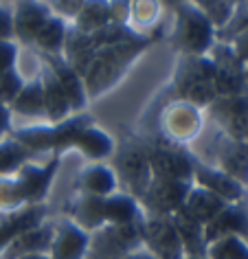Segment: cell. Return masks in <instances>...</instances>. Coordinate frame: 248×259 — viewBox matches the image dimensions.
Returning <instances> with one entry per match:
<instances>
[{
  "label": "cell",
  "instance_id": "6da1fadb",
  "mask_svg": "<svg viewBox=\"0 0 248 259\" xmlns=\"http://www.w3.org/2000/svg\"><path fill=\"white\" fill-rule=\"evenodd\" d=\"M147 47H149L147 35L130 33L112 44H106V47L97 49L86 60L75 64L77 73L81 75L84 86H86L88 99H97V97H101L106 90L112 88L114 83L126 75V70L132 66V62Z\"/></svg>",
  "mask_w": 248,
  "mask_h": 259
},
{
  "label": "cell",
  "instance_id": "7a4b0ae2",
  "mask_svg": "<svg viewBox=\"0 0 248 259\" xmlns=\"http://www.w3.org/2000/svg\"><path fill=\"white\" fill-rule=\"evenodd\" d=\"M93 123L95 121L90 114L77 112L60 123H42V125L14 130L11 137L16 141H20L24 147H29L33 154H42V152L62 154L66 150H73L75 139L79 137V132L84 127L93 125Z\"/></svg>",
  "mask_w": 248,
  "mask_h": 259
},
{
  "label": "cell",
  "instance_id": "3957f363",
  "mask_svg": "<svg viewBox=\"0 0 248 259\" xmlns=\"http://www.w3.org/2000/svg\"><path fill=\"white\" fill-rule=\"evenodd\" d=\"M176 20L169 31V42L180 55H206L218 42V29L211 20L195 9L191 3L182 0L174 7Z\"/></svg>",
  "mask_w": 248,
  "mask_h": 259
},
{
  "label": "cell",
  "instance_id": "277c9868",
  "mask_svg": "<svg viewBox=\"0 0 248 259\" xmlns=\"http://www.w3.org/2000/svg\"><path fill=\"white\" fill-rule=\"evenodd\" d=\"M215 66L209 55H182L174 75L176 99L189 101L198 108H206L215 97L213 88Z\"/></svg>",
  "mask_w": 248,
  "mask_h": 259
},
{
  "label": "cell",
  "instance_id": "5b68a950",
  "mask_svg": "<svg viewBox=\"0 0 248 259\" xmlns=\"http://www.w3.org/2000/svg\"><path fill=\"white\" fill-rule=\"evenodd\" d=\"M139 248H143L139 222L103 224L90 233L84 259H123Z\"/></svg>",
  "mask_w": 248,
  "mask_h": 259
},
{
  "label": "cell",
  "instance_id": "8992f818",
  "mask_svg": "<svg viewBox=\"0 0 248 259\" xmlns=\"http://www.w3.org/2000/svg\"><path fill=\"white\" fill-rule=\"evenodd\" d=\"M112 156H114L112 169L116 174V178H119V183L128 185L130 196L141 200L149 183H152L147 143H143V141H128L123 147L114 150Z\"/></svg>",
  "mask_w": 248,
  "mask_h": 259
},
{
  "label": "cell",
  "instance_id": "52a82bcc",
  "mask_svg": "<svg viewBox=\"0 0 248 259\" xmlns=\"http://www.w3.org/2000/svg\"><path fill=\"white\" fill-rule=\"evenodd\" d=\"M209 60L215 66V77H213V88L218 97H231V95H241L248 93L246 83V64L239 60L235 49L228 42H215L211 51H209Z\"/></svg>",
  "mask_w": 248,
  "mask_h": 259
},
{
  "label": "cell",
  "instance_id": "ba28073f",
  "mask_svg": "<svg viewBox=\"0 0 248 259\" xmlns=\"http://www.w3.org/2000/svg\"><path fill=\"white\" fill-rule=\"evenodd\" d=\"M152 178H174L193 183V154L182 145L169 143L165 139H154L147 143Z\"/></svg>",
  "mask_w": 248,
  "mask_h": 259
},
{
  "label": "cell",
  "instance_id": "9c48e42d",
  "mask_svg": "<svg viewBox=\"0 0 248 259\" xmlns=\"http://www.w3.org/2000/svg\"><path fill=\"white\" fill-rule=\"evenodd\" d=\"M139 229H141L143 246L156 259L185 257V248H182L178 229H176L172 215H147V213H143Z\"/></svg>",
  "mask_w": 248,
  "mask_h": 259
},
{
  "label": "cell",
  "instance_id": "30bf717a",
  "mask_svg": "<svg viewBox=\"0 0 248 259\" xmlns=\"http://www.w3.org/2000/svg\"><path fill=\"white\" fill-rule=\"evenodd\" d=\"M202 130V112L198 106L182 99H174L160 112V134L162 139L176 145L193 141Z\"/></svg>",
  "mask_w": 248,
  "mask_h": 259
},
{
  "label": "cell",
  "instance_id": "8fae6325",
  "mask_svg": "<svg viewBox=\"0 0 248 259\" xmlns=\"http://www.w3.org/2000/svg\"><path fill=\"white\" fill-rule=\"evenodd\" d=\"M193 183L174 178H152V183L139 200L143 213L147 215H174L185 204L187 193Z\"/></svg>",
  "mask_w": 248,
  "mask_h": 259
},
{
  "label": "cell",
  "instance_id": "7c38bea8",
  "mask_svg": "<svg viewBox=\"0 0 248 259\" xmlns=\"http://www.w3.org/2000/svg\"><path fill=\"white\" fill-rule=\"evenodd\" d=\"M206 108L211 119L222 127V134L237 141H248V93L215 97Z\"/></svg>",
  "mask_w": 248,
  "mask_h": 259
},
{
  "label": "cell",
  "instance_id": "4fadbf2b",
  "mask_svg": "<svg viewBox=\"0 0 248 259\" xmlns=\"http://www.w3.org/2000/svg\"><path fill=\"white\" fill-rule=\"evenodd\" d=\"M62 163V154H53L44 165L37 163H24L20 169L16 171V178L20 183L22 196L27 204H42L44 198L49 196L51 183H53L57 169H60Z\"/></svg>",
  "mask_w": 248,
  "mask_h": 259
},
{
  "label": "cell",
  "instance_id": "5bb4252c",
  "mask_svg": "<svg viewBox=\"0 0 248 259\" xmlns=\"http://www.w3.org/2000/svg\"><path fill=\"white\" fill-rule=\"evenodd\" d=\"M11 16H14V40L20 44H33V37L44 22L53 16L49 3L44 0H14Z\"/></svg>",
  "mask_w": 248,
  "mask_h": 259
},
{
  "label": "cell",
  "instance_id": "9a60e30c",
  "mask_svg": "<svg viewBox=\"0 0 248 259\" xmlns=\"http://www.w3.org/2000/svg\"><path fill=\"white\" fill-rule=\"evenodd\" d=\"M193 183L213 191L215 196H220L226 202H244L246 198V185H241L239 180L228 176L220 167L206 165L195 156H193Z\"/></svg>",
  "mask_w": 248,
  "mask_h": 259
},
{
  "label": "cell",
  "instance_id": "2e32d148",
  "mask_svg": "<svg viewBox=\"0 0 248 259\" xmlns=\"http://www.w3.org/2000/svg\"><path fill=\"white\" fill-rule=\"evenodd\" d=\"M37 55H40L42 60L51 66V70H53L55 79L60 81L64 95H66V99L70 103L73 114L84 112L90 99H88L86 86H84V79H81V75L77 73V68L64 55H44V53H37Z\"/></svg>",
  "mask_w": 248,
  "mask_h": 259
},
{
  "label": "cell",
  "instance_id": "e0dca14e",
  "mask_svg": "<svg viewBox=\"0 0 248 259\" xmlns=\"http://www.w3.org/2000/svg\"><path fill=\"white\" fill-rule=\"evenodd\" d=\"M215 160L222 171L248 187V141H237L220 134L215 141Z\"/></svg>",
  "mask_w": 248,
  "mask_h": 259
},
{
  "label": "cell",
  "instance_id": "ac0fdd59",
  "mask_svg": "<svg viewBox=\"0 0 248 259\" xmlns=\"http://www.w3.org/2000/svg\"><path fill=\"white\" fill-rule=\"evenodd\" d=\"M224 235H241L248 242V209L244 202H231L204 224L206 244Z\"/></svg>",
  "mask_w": 248,
  "mask_h": 259
},
{
  "label": "cell",
  "instance_id": "d6986e66",
  "mask_svg": "<svg viewBox=\"0 0 248 259\" xmlns=\"http://www.w3.org/2000/svg\"><path fill=\"white\" fill-rule=\"evenodd\" d=\"M90 233L77 226L73 220H64L55 226V237L51 244V259H84Z\"/></svg>",
  "mask_w": 248,
  "mask_h": 259
},
{
  "label": "cell",
  "instance_id": "ffe728a7",
  "mask_svg": "<svg viewBox=\"0 0 248 259\" xmlns=\"http://www.w3.org/2000/svg\"><path fill=\"white\" fill-rule=\"evenodd\" d=\"M37 64H40V79H42V90H44V110H47V121L49 123H60L64 119H68L70 114H73V110H70V103L66 99V95H64V90L60 86V81L55 79L53 70L47 62L42 60L40 55H37Z\"/></svg>",
  "mask_w": 248,
  "mask_h": 259
},
{
  "label": "cell",
  "instance_id": "44dd1931",
  "mask_svg": "<svg viewBox=\"0 0 248 259\" xmlns=\"http://www.w3.org/2000/svg\"><path fill=\"white\" fill-rule=\"evenodd\" d=\"M44 213H47L44 204H27V206H22V209L9 211L5 218H0V255L7 250V246L14 242L22 231L40 224Z\"/></svg>",
  "mask_w": 248,
  "mask_h": 259
},
{
  "label": "cell",
  "instance_id": "7402d4cb",
  "mask_svg": "<svg viewBox=\"0 0 248 259\" xmlns=\"http://www.w3.org/2000/svg\"><path fill=\"white\" fill-rule=\"evenodd\" d=\"M55 237V226L53 224H37L31 229L22 231L14 242L7 246L3 259H14L20 255H35V252H49L51 244Z\"/></svg>",
  "mask_w": 248,
  "mask_h": 259
},
{
  "label": "cell",
  "instance_id": "603a6c76",
  "mask_svg": "<svg viewBox=\"0 0 248 259\" xmlns=\"http://www.w3.org/2000/svg\"><path fill=\"white\" fill-rule=\"evenodd\" d=\"M226 204H231V202H226V200H222L220 196H215L213 191H209L204 187L193 183L191 189L187 193L185 204H182L178 211L187 213V215L193 218V220H198L200 224H206L209 220H213Z\"/></svg>",
  "mask_w": 248,
  "mask_h": 259
},
{
  "label": "cell",
  "instance_id": "cb8c5ba5",
  "mask_svg": "<svg viewBox=\"0 0 248 259\" xmlns=\"http://www.w3.org/2000/svg\"><path fill=\"white\" fill-rule=\"evenodd\" d=\"M77 191L79 193H90V196H110V193L116 191L119 187V178L112 167L108 165H101V163H95V165H88L84 167L77 176Z\"/></svg>",
  "mask_w": 248,
  "mask_h": 259
},
{
  "label": "cell",
  "instance_id": "d4e9b609",
  "mask_svg": "<svg viewBox=\"0 0 248 259\" xmlns=\"http://www.w3.org/2000/svg\"><path fill=\"white\" fill-rule=\"evenodd\" d=\"M103 198L90 196V193H77L66 206L70 220L88 233L97 231L99 226H103Z\"/></svg>",
  "mask_w": 248,
  "mask_h": 259
},
{
  "label": "cell",
  "instance_id": "484cf974",
  "mask_svg": "<svg viewBox=\"0 0 248 259\" xmlns=\"http://www.w3.org/2000/svg\"><path fill=\"white\" fill-rule=\"evenodd\" d=\"M141 202L130 193H110L103 198V224H132L141 222Z\"/></svg>",
  "mask_w": 248,
  "mask_h": 259
},
{
  "label": "cell",
  "instance_id": "4316f807",
  "mask_svg": "<svg viewBox=\"0 0 248 259\" xmlns=\"http://www.w3.org/2000/svg\"><path fill=\"white\" fill-rule=\"evenodd\" d=\"M11 112L29 116V119H47V110H44V90H42V79L40 75H35L33 79L24 81L20 93L16 95V99L9 103Z\"/></svg>",
  "mask_w": 248,
  "mask_h": 259
},
{
  "label": "cell",
  "instance_id": "83f0119b",
  "mask_svg": "<svg viewBox=\"0 0 248 259\" xmlns=\"http://www.w3.org/2000/svg\"><path fill=\"white\" fill-rule=\"evenodd\" d=\"M73 150H79L84 156L95 160V163H101L103 158L112 156L116 147H114V141L93 123V125L84 127L79 132V137L75 139Z\"/></svg>",
  "mask_w": 248,
  "mask_h": 259
},
{
  "label": "cell",
  "instance_id": "f1b7e54d",
  "mask_svg": "<svg viewBox=\"0 0 248 259\" xmlns=\"http://www.w3.org/2000/svg\"><path fill=\"white\" fill-rule=\"evenodd\" d=\"M66 33H68L66 20L53 14L40 27L31 47H35L37 53H44V55H62L64 42H66Z\"/></svg>",
  "mask_w": 248,
  "mask_h": 259
},
{
  "label": "cell",
  "instance_id": "f546056e",
  "mask_svg": "<svg viewBox=\"0 0 248 259\" xmlns=\"http://www.w3.org/2000/svg\"><path fill=\"white\" fill-rule=\"evenodd\" d=\"M172 220H174L176 229H178V235H180L182 248H185V255H195V257L206 255L204 224H200L198 220L189 218L187 213H182V211H176L172 215Z\"/></svg>",
  "mask_w": 248,
  "mask_h": 259
},
{
  "label": "cell",
  "instance_id": "4dcf8cb0",
  "mask_svg": "<svg viewBox=\"0 0 248 259\" xmlns=\"http://www.w3.org/2000/svg\"><path fill=\"white\" fill-rule=\"evenodd\" d=\"M162 7H165V5H162L160 0H132L128 27L139 35H147V31H152L156 24L160 22Z\"/></svg>",
  "mask_w": 248,
  "mask_h": 259
},
{
  "label": "cell",
  "instance_id": "1f68e13d",
  "mask_svg": "<svg viewBox=\"0 0 248 259\" xmlns=\"http://www.w3.org/2000/svg\"><path fill=\"white\" fill-rule=\"evenodd\" d=\"M108 24H112L108 0H86V5L73 20V29L81 31V33H95Z\"/></svg>",
  "mask_w": 248,
  "mask_h": 259
},
{
  "label": "cell",
  "instance_id": "d6a6232c",
  "mask_svg": "<svg viewBox=\"0 0 248 259\" xmlns=\"http://www.w3.org/2000/svg\"><path fill=\"white\" fill-rule=\"evenodd\" d=\"M37 154H33L29 147H24L20 141L11 139H3L0 141V176H11L16 174L24 163L33 160Z\"/></svg>",
  "mask_w": 248,
  "mask_h": 259
},
{
  "label": "cell",
  "instance_id": "836d02e7",
  "mask_svg": "<svg viewBox=\"0 0 248 259\" xmlns=\"http://www.w3.org/2000/svg\"><path fill=\"white\" fill-rule=\"evenodd\" d=\"M209 259H248V242L241 235H224L206 244Z\"/></svg>",
  "mask_w": 248,
  "mask_h": 259
},
{
  "label": "cell",
  "instance_id": "e575fe53",
  "mask_svg": "<svg viewBox=\"0 0 248 259\" xmlns=\"http://www.w3.org/2000/svg\"><path fill=\"white\" fill-rule=\"evenodd\" d=\"M187 3H191L195 9H200L218 31L224 29L235 14V9L226 0H187Z\"/></svg>",
  "mask_w": 248,
  "mask_h": 259
},
{
  "label": "cell",
  "instance_id": "d590c367",
  "mask_svg": "<svg viewBox=\"0 0 248 259\" xmlns=\"http://www.w3.org/2000/svg\"><path fill=\"white\" fill-rule=\"evenodd\" d=\"M22 83H24V79L16 68L0 75V103H7L9 106V103L16 99V95L20 93Z\"/></svg>",
  "mask_w": 248,
  "mask_h": 259
},
{
  "label": "cell",
  "instance_id": "8d00e7d4",
  "mask_svg": "<svg viewBox=\"0 0 248 259\" xmlns=\"http://www.w3.org/2000/svg\"><path fill=\"white\" fill-rule=\"evenodd\" d=\"M84 5H86V0H51L49 7L55 16L64 18V20H75Z\"/></svg>",
  "mask_w": 248,
  "mask_h": 259
},
{
  "label": "cell",
  "instance_id": "74e56055",
  "mask_svg": "<svg viewBox=\"0 0 248 259\" xmlns=\"http://www.w3.org/2000/svg\"><path fill=\"white\" fill-rule=\"evenodd\" d=\"M18 44L14 40H0V75L16 68L18 62Z\"/></svg>",
  "mask_w": 248,
  "mask_h": 259
},
{
  "label": "cell",
  "instance_id": "f35d334b",
  "mask_svg": "<svg viewBox=\"0 0 248 259\" xmlns=\"http://www.w3.org/2000/svg\"><path fill=\"white\" fill-rule=\"evenodd\" d=\"M108 7H110V20H112V24L128 27L132 0H108Z\"/></svg>",
  "mask_w": 248,
  "mask_h": 259
},
{
  "label": "cell",
  "instance_id": "ab89813d",
  "mask_svg": "<svg viewBox=\"0 0 248 259\" xmlns=\"http://www.w3.org/2000/svg\"><path fill=\"white\" fill-rule=\"evenodd\" d=\"M0 40H14V16L7 5H0Z\"/></svg>",
  "mask_w": 248,
  "mask_h": 259
},
{
  "label": "cell",
  "instance_id": "60d3db41",
  "mask_svg": "<svg viewBox=\"0 0 248 259\" xmlns=\"http://www.w3.org/2000/svg\"><path fill=\"white\" fill-rule=\"evenodd\" d=\"M228 44L235 49V53L239 55V60L246 64L248 66V29H244V31H239L235 37H231L228 40Z\"/></svg>",
  "mask_w": 248,
  "mask_h": 259
},
{
  "label": "cell",
  "instance_id": "b9f144b4",
  "mask_svg": "<svg viewBox=\"0 0 248 259\" xmlns=\"http://www.w3.org/2000/svg\"><path fill=\"white\" fill-rule=\"evenodd\" d=\"M9 130H11V108L7 103H0V141L5 139V134Z\"/></svg>",
  "mask_w": 248,
  "mask_h": 259
},
{
  "label": "cell",
  "instance_id": "7bdbcfd3",
  "mask_svg": "<svg viewBox=\"0 0 248 259\" xmlns=\"http://www.w3.org/2000/svg\"><path fill=\"white\" fill-rule=\"evenodd\" d=\"M123 259H156L152 252H149L145 246H143V248H139V250H134V252H130V255H126Z\"/></svg>",
  "mask_w": 248,
  "mask_h": 259
},
{
  "label": "cell",
  "instance_id": "ee69618b",
  "mask_svg": "<svg viewBox=\"0 0 248 259\" xmlns=\"http://www.w3.org/2000/svg\"><path fill=\"white\" fill-rule=\"evenodd\" d=\"M14 259H51L49 252H35V255H20V257H14Z\"/></svg>",
  "mask_w": 248,
  "mask_h": 259
},
{
  "label": "cell",
  "instance_id": "f6af8a7d",
  "mask_svg": "<svg viewBox=\"0 0 248 259\" xmlns=\"http://www.w3.org/2000/svg\"><path fill=\"white\" fill-rule=\"evenodd\" d=\"M162 5H169V7H176L178 3H182V0H160Z\"/></svg>",
  "mask_w": 248,
  "mask_h": 259
},
{
  "label": "cell",
  "instance_id": "bcb514c9",
  "mask_svg": "<svg viewBox=\"0 0 248 259\" xmlns=\"http://www.w3.org/2000/svg\"><path fill=\"white\" fill-rule=\"evenodd\" d=\"M182 259H209V257H206V255H202V257H195V255H185Z\"/></svg>",
  "mask_w": 248,
  "mask_h": 259
},
{
  "label": "cell",
  "instance_id": "7dc6e473",
  "mask_svg": "<svg viewBox=\"0 0 248 259\" xmlns=\"http://www.w3.org/2000/svg\"><path fill=\"white\" fill-rule=\"evenodd\" d=\"M226 3H228V5H231V7H233V9H235V7H237V5L241 3V0H226Z\"/></svg>",
  "mask_w": 248,
  "mask_h": 259
},
{
  "label": "cell",
  "instance_id": "c3c4849f",
  "mask_svg": "<svg viewBox=\"0 0 248 259\" xmlns=\"http://www.w3.org/2000/svg\"><path fill=\"white\" fill-rule=\"evenodd\" d=\"M7 3H14V0H0V5H7Z\"/></svg>",
  "mask_w": 248,
  "mask_h": 259
},
{
  "label": "cell",
  "instance_id": "681fc988",
  "mask_svg": "<svg viewBox=\"0 0 248 259\" xmlns=\"http://www.w3.org/2000/svg\"><path fill=\"white\" fill-rule=\"evenodd\" d=\"M244 77H246V83H248V66H246V73H244Z\"/></svg>",
  "mask_w": 248,
  "mask_h": 259
},
{
  "label": "cell",
  "instance_id": "f907efd6",
  "mask_svg": "<svg viewBox=\"0 0 248 259\" xmlns=\"http://www.w3.org/2000/svg\"><path fill=\"white\" fill-rule=\"evenodd\" d=\"M0 259H3V255H0Z\"/></svg>",
  "mask_w": 248,
  "mask_h": 259
}]
</instances>
